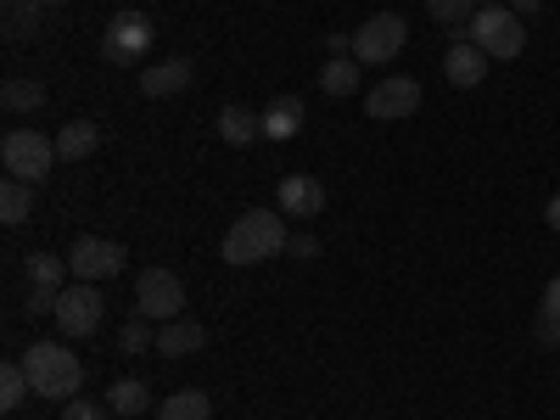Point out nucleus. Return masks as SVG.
Returning <instances> with one entry per match:
<instances>
[{
	"label": "nucleus",
	"mask_w": 560,
	"mask_h": 420,
	"mask_svg": "<svg viewBox=\"0 0 560 420\" xmlns=\"http://www.w3.org/2000/svg\"><path fill=\"white\" fill-rule=\"evenodd\" d=\"M135 314H147L152 325L179 319V314H185L179 275H168V269H140V280H135Z\"/></svg>",
	"instance_id": "6"
},
{
	"label": "nucleus",
	"mask_w": 560,
	"mask_h": 420,
	"mask_svg": "<svg viewBox=\"0 0 560 420\" xmlns=\"http://www.w3.org/2000/svg\"><path fill=\"white\" fill-rule=\"evenodd\" d=\"M482 7H499V0H482Z\"/></svg>",
	"instance_id": "36"
},
{
	"label": "nucleus",
	"mask_w": 560,
	"mask_h": 420,
	"mask_svg": "<svg viewBox=\"0 0 560 420\" xmlns=\"http://www.w3.org/2000/svg\"><path fill=\"white\" fill-rule=\"evenodd\" d=\"M275 202H280V213L314 219V213H325V185L314 174H287V179L275 185Z\"/></svg>",
	"instance_id": "11"
},
{
	"label": "nucleus",
	"mask_w": 560,
	"mask_h": 420,
	"mask_svg": "<svg viewBox=\"0 0 560 420\" xmlns=\"http://www.w3.org/2000/svg\"><path fill=\"white\" fill-rule=\"evenodd\" d=\"M68 275H73V269H68V258H57V253H34V258H28V287H34V292H57V298H62V292H68Z\"/></svg>",
	"instance_id": "17"
},
{
	"label": "nucleus",
	"mask_w": 560,
	"mask_h": 420,
	"mask_svg": "<svg viewBox=\"0 0 560 420\" xmlns=\"http://www.w3.org/2000/svg\"><path fill=\"white\" fill-rule=\"evenodd\" d=\"M118 348H124V353H152V348H158V331H152V319H147V314L124 319V337H118Z\"/></svg>",
	"instance_id": "26"
},
{
	"label": "nucleus",
	"mask_w": 560,
	"mask_h": 420,
	"mask_svg": "<svg viewBox=\"0 0 560 420\" xmlns=\"http://www.w3.org/2000/svg\"><path fill=\"white\" fill-rule=\"evenodd\" d=\"M191 84V62L185 57H168V62H152L147 73H140V90H147V96H179V90Z\"/></svg>",
	"instance_id": "15"
},
{
	"label": "nucleus",
	"mask_w": 560,
	"mask_h": 420,
	"mask_svg": "<svg viewBox=\"0 0 560 420\" xmlns=\"http://www.w3.org/2000/svg\"><path fill=\"white\" fill-rule=\"evenodd\" d=\"M28 314H57V292H28Z\"/></svg>",
	"instance_id": "31"
},
{
	"label": "nucleus",
	"mask_w": 560,
	"mask_h": 420,
	"mask_svg": "<svg viewBox=\"0 0 560 420\" xmlns=\"http://www.w3.org/2000/svg\"><path fill=\"white\" fill-rule=\"evenodd\" d=\"M443 79L459 84V90H477L488 79V51H482V45H471V39H454L448 57H443Z\"/></svg>",
	"instance_id": "12"
},
{
	"label": "nucleus",
	"mask_w": 560,
	"mask_h": 420,
	"mask_svg": "<svg viewBox=\"0 0 560 420\" xmlns=\"http://www.w3.org/2000/svg\"><path fill=\"white\" fill-rule=\"evenodd\" d=\"M57 420H107V404H90V398H73V404H62V415Z\"/></svg>",
	"instance_id": "29"
},
{
	"label": "nucleus",
	"mask_w": 560,
	"mask_h": 420,
	"mask_svg": "<svg viewBox=\"0 0 560 420\" xmlns=\"http://www.w3.org/2000/svg\"><path fill=\"white\" fill-rule=\"evenodd\" d=\"M303 124H308V113H303L298 96H275V102L264 107V140H298Z\"/></svg>",
	"instance_id": "13"
},
{
	"label": "nucleus",
	"mask_w": 560,
	"mask_h": 420,
	"mask_svg": "<svg viewBox=\"0 0 560 420\" xmlns=\"http://www.w3.org/2000/svg\"><path fill=\"white\" fill-rule=\"evenodd\" d=\"M0 102H7V113H39L45 107V84L39 79H7Z\"/></svg>",
	"instance_id": "24"
},
{
	"label": "nucleus",
	"mask_w": 560,
	"mask_h": 420,
	"mask_svg": "<svg viewBox=\"0 0 560 420\" xmlns=\"http://www.w3.org/2000/svg\"><path fill=\"white\" fill-rule=\"evenodd\" d=\"M202 342H208V331H202L197 319H185V314H179V319H168L163 331H158V353H163V359H191Z\"/></svg>",
	"instance_id": "14"
},
{
	"label": "nucleus",
	"mask_w": 560,
	"mask_h": 420,
	"mask_svg": "<svg viewBox=\"0 0 560 420\" xmlns=\"http://www.w3.org/2000/svg\"><path fill=\"white\" fill-rule=\"evenodd\" d=\"M102 314H107V298L90 287V280H73V287L57 298V331L62 337H96L102 331Z\"/></svg>",
	"instance_id": "7"
},
{
	"label": "nucleus",
	"mask_w": 560,
	"mask_h": 420,
	"mask_svg": "<svg viewBox=\"0 0 560 420\" xmlns=\"http://www.w3.org/2000/svg\"><path fill=\"white\" fill-rule=\"evenodd\" d=\"M465 39L482 45L488 62H510L527 51V18H516L510 7H482L471 23H465Z\"/></svg>",
	"instance_id": "3"
},
{
	"label": "nucleus",
	"mask_w": 560,
	"mask_h": 420,
	"mask_svg": "<svg viewBox=\"0 0 560 420\" xmlns=\"http://www.w3.org/2000/svg\"><path fill=\"white\" fill-rule=\"evenodd\" d=\"M152 18L147 12H118L113 23H107V34H102V57L107 62H118V68H135L140 57L152 51Z\"/></svg>",
	"instance_id": "8"
},
{
	"label": "nucleus",
	"mask_w": 560,
	"mask_h": 420,
	"mask_svg": "<svg viewBox=\"0 0 560 420\" xmlns=\"http://www.w3.org/2000/svg\"><path fill=\"white\" fill-rule=\"evenodd\" d=\"M544 7V0H510V12H516V18H533Z\"/></svg>",
	"instance_id": "34"
},
{
	"label": "nucleus",
	"mask_w": 560,
	"mask_h": 420,
	"mask_svg": "<svg viewBox=\"0 0 560 420\" xmlns=\"http://www.w3.org/2000/svg\"><path fill=\"white\" fill-rule=\"evenodd\" d=\"M325 51H331V57H353V34H325Z\"/></svg>",
	"instance_id": "32"
},
{
	"label": "nucleus",
	"mask_w": 560,
	"mask_h": 420,
	"mask_svg": "<svg viewBox=\"0 0 560 420\" xmlns=\"http://www.w3.org/2000/svg\"><path fill=\"white\" fill-rule=\"evenodd\" d=\"M264 135V113H247V107H219V140H230V147H247V140Z\"/></svg>",
	"instance_id": "16"
},
{
	"label": "nucleus",
	"mask_w": 560,
	"mask_h": 420,
	"mask_svg": "<svg viewBox=\"0 0 560 420\" xmlns=\"http://www.w3.org/2000/svg\"><path fill=\"white\" fill-rule=\"evenodd\" d=\"M96 147H102V129L90 124V118H73V124H62V135H57V152H62L68 163H84Z\"/></svg>",
	"instance_id": "18"
},
{
	"label": "nucleus",
	"mask_w": 560,
	"mask_h": 420,
	"mask_svg": "<svg viewBox=\"0 0 560 420\" xmlns=\"http://www.w3.org/2000/svg\"><path fill=\"white\" fill-rule=\"evenodd\" d=\"M364 113L376 124H398V118L420 113V79H404V73L376 79V84H370V96H364Z\"/></svg>",
	"instance_id": "10"
},
{
	"label": "nucleus",
	"mask_w": 560,
	"mask_h": 420,
	"mask_svg": "<svg viewBox=\"0 0 560 420\" xmlns=\"http://www.w3.org/2000/svg\"><path fill=\"white\" fill-rule=\"evenodd\" d=\"M158 420H213V398L197 393V387H185V393H168L158 404Z\"/></svg>",
	"instance_id": "19"
},
{
	"label": "nucleus",
	"mask_w": 560,
	"mask_h": 420,
	"mask_svg": "<svg viewBox=\"0 0 560 420\" xmlns=\"http://www.w3.org/2000/svg\"><path fill=\"white\" fill-rule=\"evenodd\" d=\"M319 90H325V96H353V90H359V62L353 57H331L319 68Z\"/></svg>",
	"instance_id": "23"
},
{
	"label": "nucleus",
	"mask_w": 560,
	"mask_h": 420,
	"mask_svg": "<svg viewBox=\"0 0 560 420\" xmlns=\"http://www.w3.org/2000/svg\"><path fill=\"white\" fill-rule=\"evenodd\" d=\"M39 12H45L39 0H12V7H7V34H12V39L34 34V28H39Z\"/></svg>",
	"instance_id": "27"
},
{
	"label": "nucleus",
	"mask_w": 560,
	"mask_h": 420,
	"mask_svg": "<svg viewBox=\"0 0 560 420\" xmlns=\"http://www.w3.org/2000/svg\"><path fill=\"white\" fill-rule=\"evenodd\" d=\"M7 7H12V0H7Z\"/></svg>",
	"instance_id": "37"
},
{
	"label": "nucleus",
	"mask_w": 560,
	"mask_h": 420,
	"mask_svg": "<svg viewBox=\"0 0 560 420\" xmlns=\"http://www.w3.org/2000/svg\"><path fill=\"white\" fill-rule=\"evenodd\" d=\"M28 393H34V382H28L23 359H7V370H0V409H18Z\"/></svg>",
	"instance_id": "25"
},
{
	"label": "nucleus",
	"mask_w": 560,
	"mask_h": 420,
	"mask_svg": "<svg viewBox=\"0 0 560 420\" xmlns=\"http://www.w3.org/2000/svg\"><path fill=\"white\" fill-rule=\"evenodd\" d=\"M404 39H409V23L398 12H376V18H364L353 28V62L359 68H387L398 51H404Z\"/></svg>",
	"instance_id": "5"
},
{
	"label": "nucleus",
	"mask_w": 560,
	"mask_h": 420,
	"mask_svg": "<svg viewBox=\"0 0 560 420\" xmlns=\"http://www.w3.org/2000/svg\"><path fill=\"white\" fill-rule=\"evenodd\" d=\"M68 269H73V280H90V287H102V280L124 275V247L107 242V236H79L73 253H68Z\"/></svg>",
	"instance_id": "9"
},
{
	"label": "nucleus",
	"mask_w": 560,
	"mask_h": 420,
	"mask_svg": "<svg viewBox=\"0 0 560 420\" xmlns=\"http://www.w3.org/2000/svg\"><path fill=\"white\" fill-rule=\"evenodd\" d=\"M28 213H34V185L7 174V185H0V219H7V224H23Z\"/></svg>",
	"instance_id": "22"
},
{
	"label": "nucleus",
	"mask_w": 560,
	"mask_h": 420,
	"mask_svg": "<svg viewBox=\"0 0 560 420\" xmlns=\"http://www.w3.org/2000/svg\"><path fill=\"white\" fill-rule=\"evenodd\" d=\"M23 370H28V382H34V398H57V404H73L84 393V364L73 348L62 342H34L23 348Z\"/></svg>",
	"instance_id": "2"
},
{
	"label": "nucleus",
	"mask_w": 560,
	"mask_h": 420,
	"mask_svg": "<svg viewBox=\"0 0 560 420\" xmlns=\"http://www.w3.org/2000/svg\"><path fill=\"white\" fill-rule=\"evenodd\" d=\"M427 12L438 23H448V28H465V23L477 18V0H427Z\"/></svg>",
	"instance_id": "28"
},
{
	"label": "nucleus",
	"mask_w": 560,
	"mask_h": 420,
	"mask_svg": "<svg viewBox=\"0 0 560 420\" xmlns=\"http://www.w3.org/2000/svg\"><path fill=\"white\" fill-rule=\"evenodd\" d=\"M107 409H113V415H124V420L147 415V409H152V387H147V382H135V376H124V382H113Z\"/></svg>",
	"instance_id": "21"
},
{
	"label": "nucleus",
	"mask_w": 560,
	"mask_h": 420,
	"mask_svg": "<svg viewBox=\"0 0 560 420\" xmlns=\"http://www.w3.org/2000/svg\"><path fill=\"white\" fill-rule=\"evenodd\" d=\"M57 158H62L57 140L39 135V129H7V140H0V163H7V174L12 179H28V185L51 179Z\"/></svg>",
	"instance_id": "4"
},
{
	"label": "nucleus",
	"mask_w": 560,
	"mask_h": 420,
	"mask_svg": "<svg viewBox=\"0 0 560 420\" xmlns=\"http://www.w3.org/2000/svg\"><path fill=\"white\" fill-rule=\"evenodd\" d=\"M287 242H292V230H287V213H242L236 224L224 230V242H219V258L224 264H236V269H247V264H264V258H280L287 253Z\"/></svg>",
	"instance_id": "1"
},
{
	"label": "nucleus",
	"mask_w": 560,
	"mask_h": 420,
	"mask_svg": "<svg viewBox=\"0 0 560 420\" xmlns=\"http://www.w3.org/2000/svg\"><path fill=\"white\" fill-rule=\"evenodd\" d=\"M533 337H538L544 348H560V275L544 287V303H538V314H533Z\"/></svg>",
	"instance_id": "20"
},
{
	"label": "nucleus",
	"mask_w": 560,
	"mask_h": 420,
	"mask_svg": "<svg viewBox=\"0 0 560 420\" xmlns=\"http://www.w3.org/2000/svg\"><path fill=\"white\" fill-rule=\"evenodd\" d=\"M39 7H45V12H57V7H68V0H39Z\"/></svg>",
	"instance_id": "35"
},
{
	"label": "nucleus",
	"mask_w": 560,
	"mask_h": 420,
	"mask_svg": "<svg viewBox=\"0 0 560 420\" xmlns=\"http://www.w3.org/2000/svg\"><path fill=\"white\" fill-rule=\"evenodd\" d=\"M287 253H292V258H298V264H308V258H319V242H314V236H308V230H298V236H292V242H287Z\"/></svg>",
	"instance_id": "30"
},
{
	"label": "nucleus",
	"mask_w": 560,
	"mask_h": 420,
	"mask_svg": "<svg viewBox=\"0 0 560 420\" xmlns=\"http://www.w3.org/2000/svg\"><path fill=\"white\" fill-rule=\"evenodd\" d=\"M544 224H549V230H560V191L549 197V208H544Z\"/></svg>",
	"instance_id": "33"
}]
</instances>
